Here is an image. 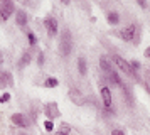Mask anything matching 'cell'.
<instances>
[{
	"label": "cell",
	"instance_id": "obj_1",
	"mask_svg": "<svg viewBox=\"0 0 150 135\" xmlns=\"http://www.w3.org/2000/svg\"><path fill=\"white\" fill-rule=\"evenodd\" d=\"M137 31H138V27H137L135 24H132V26L125 27L122 31H118L116 34H118L123 41H135L137 39Z\"/></svg>",
	"mask_w": 150,
	"mask_h": 135
},
{
	"label": "cell",
	"instance_id": "obj_2",
	"mask_svg": "<svg viewBox=\"0 0 150 135\" xmlns=\"http://www.w3.org/2000/svg\"><path fill=\"white\" fill-rule=\"evenodd\" d=\"M15 10V5L12 4V2H2L0 4V20H8L10 19V15L14 14Z\"/></svg>",
	"mask_w": 150,
	"mask_h": 135
},
{
	"label": "cell",
	"instance_id": "obj_3",
	"mask_svg": "<svg viewBox=\"0 0 150 135\" xmlns=\"http://www.w3.org/2000/svg\"><path fill=\"white\" fill-rule=\"evenodd\" d=\"M113 61H115V64L120 69H122L123 73H127V74H133V69H132V66H130V63L128 61H125L122 58V56H118V54H115L113 56Z\"/></svg>",
	"mask_w": 150,
	"mask_h": 135
},
{
	"label": "cell",
	"instance_id": "obj_4",
	"mask_svg": "<svg viewBox=\"0 0 150 135\" xmlns=\"http://www.w3.org/2000/svg\"><path fill=\"white\" fill-rule=\"evenodd\" d=\"M44 26H46V29L49 31V34H51V36H56V34H57V31H59L57 20H56L54 17H46V19H44Z\"/></svg>",
	"mask_w": 150,
	"mask_h": 135
},
{
	"label": "cell",
	"instance_id": "obj_5",
	"mask_svg": "<svg viewBox=\"0 0 150 135\" xmlns=\"http://www.w3.org/2000/svg\"><path fill=\"white\" fill-rule=\"evenodd\" d=\"M64 36H66V39L61 41V53L62 56H69L71 54V49H73V42H71V39H69V32H64Z\"/></svg>",
	"mask_w": 150,
	"mask_h": 135
},
{
	"label": "cell",
	"instance_id": "obj_6",
	"mask_svg": "<svg viewBox=\"0 0 150 135\" xmlns=\"http://www.w3.org/2000/svg\"><path fill=\"white\" fill-rule=\"evenodd\" d=\"M10 120L14 122V125H17V127H22V128H25L29 125V122L25 120V117L21 113H14L12 117H10Z\"/></svg>",
	"mask_w": 150,
	"mask_h": 135
},
{
	"label": "cell",
	"instance_id": "obj_7",
	"mask_svg": "<svg viewBox=\"0 0 150 135\" xmlns=\"http://www.w3.org/2000/svg\"><path fill=\"white\" fill-rule=\"evenodd\" d=\"M101 98H103V105L106 108L111 107V91H110L108 86H103L101 88Z\"/></svg>",
	"mask_w": 150,
	"mask_h": 135
},
{
	"label": "cell",
	"instance_id": "obj_8",
	"mask_svg": "<svg viewBox=\"0 0 150 135\" xmlns=\"http://www.w3.org/2000/svg\"><path fill=\"white\" fill-rule=\"evenodd\" d=\"M15 22H17V26L25 27L27 26V14L24 12V10H17L15 12Z\"/></svg>",
	"mask_w": 150,
	"mask_h": 135
},
{
	"label": "cell",
	"instance_id": "obj_9",
	"mask_svg": "<svg viewBox=\"0 0 150 135\" xmlns=\"http://www.w3.org/2000/svg\"><path fill=\"white\" fill-rule=\"evenodd\" d=\"M106 20H108L110 26H118V22H120V15L116 12H108L106 14Z\"/></svg>",
	"mask_w": 150,
	"mask_h": 135
},
{
	"label": "cell",
	"instance_id": "obj_10",
	"mask_svg": "<svg viewBox=\"0 0 150 135\" xmlns=\"http://www.w3.org/2000/svg\"><path fill=\"white\" fill-rule=\"evenodd\" d=\"M0 81H2V85H12L14 83L10 73H0Z\"/></svg>",
	"mask_w": 150,
	"mask_h": 135
},
{
	"label": "cell",
	"instance_id": "obj_11",
	"mask_svg": "<svg viewBox=\"0 0 150 135\" xmlns=\"http://www.w3.org/2000/svg\"><path fill=\"white\" fill-rule=\"evenodd\" d=\"M100 66H101V69L105 71V73H111V66H110V61L106 59V58H101L100 59Z\"/></svg>",
	"mask_w": 150,
	"mask_h": 135
},
{
	"label": "cell",
	"instance_id": "obj_12",
	"mask_svg": "<svg viewBox=\"0 0 150 135\" xmlns=\"http://www.w3.org/2000/svg\"><path fill=\"white\" fill-rule=\"evenodd\" d=\"M30 59H32V58H30V54H29V53H24V54H22V59L19 61V66H21V68H25L29 63H30Z\"/></svg>",
	"mask_w": 150,
	"mask_h": 135
},
{
	"label": "cell",
	"instance_id": "obj_13",
	"mask_svg": "<svg viewBox=\"0 0 150 135\" xmlns=\"http://www.w3.org/2000/svg\"><path fill=\"white\" fill-rule=\"evenodd\" d=\"M78 69L81 74H86V59L84 58H79L78 59Z\"/></svg>",
	"mask_w": 150,
	"mask_h": 135
},
{
	"label": "cell",
	"instance_id": "obj_14",
	"mask_svg": "<svg viewBox=\"0 0 150 135\" xmlns=\"http://www.w3.org/2000/svg\"><path fill=\"white\" fill-rule=\"evenodd\" d=\"M57 85H59V81L56 80V78H52V76H51V78H47V80H46V83H44V86H46V88H56Z\"/></svg>",
	"mask_w": 150,
	"mask_h": 135
},
{
	"label": "cell",
	"instance_id": "obj_15",
	"mask_svg": "<svg viewBox=\"0 0 150 135\" xmlns=\"http://www.w3.org/2000/svg\"><path fill=\"white\" fill-rule=\"evenodd\" d=\"M29 44H30V46H35V44H37V37H35V34L34 32H29Z\"/></svg>",
	"mask_w": 150,
	"mask_h": 135
},
{
	"label": "cell",
	"instance_id": "obj_16",
	"mask_svg": "<svg viewBox=\"0 0 150 135\" xmlns=\"http://www.w3.org/2000/svg\"><path fill=\"white\" fill-rule=\"evenodd\" d=\"M44 127H46L47 132H52V130H54V123H52V120H46L44 122Z\"/></svg>",
	"mask_w": 150,
	"mask_h": 135
},
{
	"label": "cell",
	"instance_id": "obj_17",
	"mask_svg": "<svg viewBox=\"0 0 150 135\" xmlns=\"http://www.w3.org/2000/svg\"><path fill=\"white\" fill-rule=\"evenodd\" d=\"M110 78H111V81H113V83H116V85H122V81H120V78H118V74H116V73H113V71H111V73H110Z\"/></svg>",
	"mask_w": 150,
	"mask_h": 135
},
{
	"label": "cell",
	"instance_id": "obj_18",
	"mask_svg": "<svg viewBox=\"0 0 150 135\" xmlns=\"http://www.w3.org/2000/svg\"><path fill=\"white\" fill-rule=\"evenodd\" d=\"M8 100H10V93H4L0 96V103H7Z\"/></svg>",
	"mask_w": 150,
	"mask_h": 135
},
{
	"label": "cell",
	"instance_id": "obj_19",
	"mask_svg": "<svg viewBox=\"0 0 150 135\" xmlns=\"http://www.w3.org/2000/svg\"><path fill=\"white\" fill-rule=\"evenodd\" d=\"M37 64H39V66H42V64H44V54H42V53H39V58H37Z\"/></svg>",
	"mask_w": 150,
	"mask_h": 135
},
{
	"label": "cell",
	"instance_id": "obj_20",
	"mask_svg": "<svg viewBox=\"0 0 150 135\" xmlns=\"http://www.w3.org/2000/svg\"><path fill=\"white\" fill-rule=\"evenodd\" d=\"M130 66H132V69L135 71V69H138V68H140V63H138V61H133V63H130Z\"/></svg>",
	"mask_w": 150,
	"mask_h": 135
},
{
	"label": "cell",
	"instance_id": "obj_21",
	"mask_svg": "<svg viewBox=\"0 0 150 135\" xmlns=\"http://www.w3.org/2000/svg\"><path fill=\"white\" fill-rule=\"evenodd\" d=\"M111 135H125V134H123V130H118V128H115V130H111Z\"/></svg>",
	"mask_w": 150,
	"mask_h": 135
},
{
	"label": "cell",
	"instance_id": "obj_22",
	"mask_svg": "<svg viewBox=\"0 0 150 135\" xmlns=\"http://www.w3.org/2000/svg\"><path fill=\"white\" fill-rule=\"evenodd\" d=\"M138 5H140V7H147V2H142V0H138Z\"/></svg>",
	"mask_w": 150,
	"mask_h": 135
},
{
	"label": "cell",
	"instance_id": "obj_23",
	"mask_svg": "<svg viewBox=\"0 0 150 135\" xmlns=\"http://www.w3.org/2000/svg\"><path fill=\"white\" fill-rule=\"evenodd\" d=\"M145 56H147V58H150V47H147V49H145Z\"/></svg>",
	"mask_w": 150,
	"mask_h": 135
},
{
	"label": "cell",
	"instance_id": "obj_24",
	"mask_svg": "<svg viewBox=\"0 0 150 135\" xmlns=\"http://www.w3.org/2000/svg\"><path fill=\"white\" fill-rule=\"evenodd\" d=\"M56 135H68V134H66V132H61V130H59V132H57Z\"/></svg>",
	"mask_w": 150,
	"mask_h": 135
}]
</instances>
